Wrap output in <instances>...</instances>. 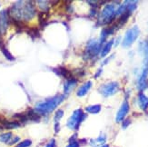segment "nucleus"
<instances>
[{"label": "nucleus", "mask_w": 148, "mask_h": 147, "mask_svg": "<svg viewBox=\"0 0 148 147\" xmlns=\"http://www.w3.org/2000/svg\"><path fill=\"white\" fill-rule=\"evenodd\" d=\"M36 14L35 5L27 1H18L13 5L8 12V16L14 21H29L33 19Z\"/></svg>", "instance_id": "1"}, {"label": "nucleus", "mask_w": 148, "mask_h": 147, "mask_svg": "<svg viewBox=\"0 0 148 147\" xmlns=\"http://www.w3.org/2000/svg\"><path fill=\"white\" fill-rule=\"evenodd\" d=\"M65 94H57L52 98L37 102L35 105V111L40 116H47L65 100Z\"/></svg>", "instance_id": "2"}, {"label": "nucleus", "mask_w": 148, "mask_h": 147, "mask_svg": "<svg viewBox=\"0 0 148 147\" xmlns=\"http://www.w3.org/2000/svg\"><path fill=\"white\" fill-rule=\"evenodd\" d=\"M116 5L114 4L106 5L99 14L98 24L101 25L111 24L114 21V19L116 17Z\"/></svg>", "instance_id": "3"}, {"label": "nucleus", "mask_w": 148, "mask_h": 147, "mask_svg": "<svg viewBox=\"0 0 148 147\" xmlns=\"http://www.w3.org/2000/svg\"><path fill=\"white\" fill-rule=\"evenodd\" d=\"M86 118V114L84 113L81 108H78L74 111L72 116H70L66 122V126L71 130H77L83 121Z\"/></svg>", "instance_id": "4"}, {"label": "nucleus", "mask_w": 148, "mask_h": 147, "mask_svg": "<svg viewBox=\"0 0 148 147\" xmlns=\"http://www.w3.org/2000/svg\"><path fill=\"white\" fill-rule=\"evenodd\" d=\"M140 35V29L137 25H134L133 27L129 28L125 34V36L123 38L121 44L124 48L130 47L132 44L136 41Z\"/></svg>", "instance_id": "5"}, {"label": "nucleus", "mask_w": 148, "mask_h": 147, "mask_svg": "<svg viewBox=\"0 0 148 147\" xmlns=\"http://www.w3.org/2000/svg\"><path fill=\"white\" fill-rule=\"evenodd\" d=\"M120 90V85L118 82H109L106 84L102 85L98 88V92L103 95L104 97H109L117 94Z\"/></svg>", "instance_id": "6"}, {"label": "nucleus", "mask_w": 148, "mask_h": 147, "mask_svg": "<svg viewBox=\"0 0 148 147\" xmlns=\"http://www.w3.org/2000/svg\"><path fill=\"white\" fill-rule=\"evenodd\" d=\"M103 46L99 43L98 40L92 39L90 40L87 44H86V59H91L94 58L96 55H98L101 52Z\"/></svg>", "instance_id": "7"}, {"label": "nucleus", "mask_w": 148, "mask_h": 147, "mask_svg": "<svg viewBox=\"0 0 148 147\" xmlns=\"http://www.w3.org/2000/svg\"><path fill=\"white\" fill-rule=\"evenodd\" d=\"M148 86V64L145 65L141 75L137 79V88L140 92H143Z\"/></svg>", "instance_id": "8"}, {"label": "nucleus", "mask_w": 148, "mask_h": 147, "mask_svg": "<svg viewBox=\"0 0 148 147\" xmlns=\"http://www.w3.org/2000/svg\"><path fill=\"white\" fill-rule=\"evenodd\" d=\"M130 110V105L128 103L127 100H125L123 103H122L119 110L116 113V116H115V122L116 123H122L123 121L125 119L127 113H129Z\"/></svg>", "instance_id": "9"}, {"label": "nucleus", "mask_w": 148, "mask_h": 147, "mask_svg": "<svg viewBox=\"0 0 148 147\" xmlns=\"http://www.w3.org/2000/svg\"><path fill=\"white\" fill-rule=\"evenodd\" d=\"M9 25V16L8 12L6 10H3L0 12V32L2 35L6 33V30Z\"/></svg>", "instance_id": "10"}, {"label": "nucleus", "mask_w": 148, "mask_h": 147, "mask_svg": "<svg viewBox=\"0 0 148 147\" xmlns=\"http://www.w3.org/2000/svg\"><path fill=\"white\" fill-rule=\"evenodd\" d=\"M138 51L141 55L143 56L145 65L148 64V40H144L139 43Z\"/></svg>", "instance_id": "11"}, {"label": "nucleus", "mask_w": 148, "mask_h": 147, "mask_svg": "<svg viewBox=\"0 0 148 147\" xmlns=\"http://www.w3.org/2000/svg\"><path fill=\"white\" fill-rule=\"evenodd\" d=\"M93 86V82L92 81H87L77 89V92H76V95L78 97H83L86 95L88 94V92L90 91V89L92 88Z\"/></svg>", "instance_id": "12"}, {"label": "nucleus", "mask_w": 148, "mask_h": 147, "mask_svg": "<svg viewBox=\"0 0 148 147\" xmlns=\"http://www.w3.org/2000/svg\"><path fill=\"white\" fill-rule=\"evenodd\" d=\"M76 85H77V80L75 78L67 79L65 83V85H64V94H70L74 90V88L76 86Z\"/></svg>", "instance_id": "13"}, {"label": "nucleus", "mask_w": 148, "mask_h": 147, "mask_svg": "<svg viewBox=\"0 0 148 147\" xmlns=\"http://www.w3.org/2000/svg\"><path fill=\"white\" fill-rule=\"evenodd\" d=\"M137 102L139 107L143 111H146L148 109V96H146L143 92H139L137 96Z\"/></svg>", "instance_id": "14"}, {"label": "nucleus", "mask_w": 148, "mask_h": 147, "mask_svg": "<svg viewBox=\"0 0 148 147\" xmlns=\"http://www.w3.org/2000/svg\"><path fill=\"white\" fill-rule=\"evenodd\" d=\"M106 135L105 133H101V135L95 139H91L90 140V145L92 147H98V146H101L103 144H105L106 142Z\"/></svg>", "instance_id": "15"}, {"label": "nucleus", "mask_w": 148, "mask_h": 147, "mask_svg": "<svg viewBox=\"0 0 148 147\" xmlns=\"http://www.w3.org/2000/svg\"><path fill=\"white\" fill-rule=\"evenodd\" d=\"M3 129H8V130H12V129H16L18 127H20V123L18 121H8L5 120L3 124H1Z\"/></svg>", "instance_id": "16"}, {"label": "nucleus", "mask_w": 148, "mask_h": 147, "mask_svg": "<svg viewBox=\"0 0 148 147\" xmlns=\"http://www.w3.org/2000/svg\"><path fill=\"white\" fill-rule=\"evenodd\" d=\"M114 41V39H111L103 46V47L101 49V52H100V57H103V58H104V57H106L109 54V52H110L113 47Z\"/></svg>", "instance_id": "17"}, {"label": "nucleus", "mask_w": 148, "mask_h": 147, "mask_svg": "<svg viewBox=\"0 0 148 147\" xmlns=\"http://www.w3.org/2000/svg\"><path fill=\"white\" fill-rule=\"evenodd\" d=\"M86 112L87 113H91V114H97L101 112L102 110V106L101 105H88L86 107Z\"/></svg>", "instance_id": "18"}, {"label": "nucleus", "mask_w": 148, "mask_h": 147, "mask_svg": "<svg viewBox=\"0 0 148 147\" xmlns=\"http://www.w3.org/2000/svg\"><path fill=\"white\" fill-rule=\"evenodd\" d=\"M12 136H13V133L11 132H6L4 133H1V135H0V142L8 144V143L10 141Z\"/></svg>", "instance_id": "19"}, {"label": "nucleus", "mask_w": 148, "mask_h": 147, "mask_svg": "<svg viewBox=\"0 0 148 147\" xmlns=\"http://www.w3.org/2000/svg\"><path fill=\"white\" fill-rule=\"evenodd\" d=\"M1 51H2V53H3V55H5V57L8 60H9V61H14L15 60V57L13 56L12 55H11V53L9 52V51L6 49L5 46H3L2 48H1Z\"/></svg>", "instance_id": "20"}, {"label": "nucleus", "mask_w": 148, "mask_h": 147, "mask_svg": "<svg viewBox=\"0 0 148 147\" xmlns=\"http://www.w3.org/2000/svg\"><path fill=\"white\" fill-rule=\"evenodd\" d=\"M63 116H64V111H63L62 109L56 110V113H55V116H54L55 123H59V121L62 119Z\"/></svg>", "instance_id": "21"}, {"label": "nucleus", "mask_w": 148, "mask_h": 147, "mask_svg": "<svg viewBox=\"0 0 148 147\" xmlns=\"http://www.w3.org/2000/svg\"><path fill=\"white\" fill-rule=\"evenodd\" d=\"M38 4V6L43 10V12H47L49 6H48V2L47 1H37L36 2Z\"/></svg>", "instance_id": "22"}, {"label": "nucleus", "mask_w": 148, "mask_h": 147, "mask_svg": "<svg viewBox=\"0 0 148 147\" xmlns=\"http://www.w3.org/2000/svg\"><path fill=\"white\" fill-rule=\"evenodd\" d=\"M32 144V141L29 139H25L22 142H19L16 147H30Z\"/></svg>", "instance_id": "23"}, {"label": "nucleus", "mask_w": 148, "mask_h": 147, "mask_svg": "<svg viewBox=\"0 0 148 147\" xmlns=\"http://www.w3.org/2000/svg\"><path fill=\"white\" fill-rule=\"evenodd\" d=\"M19 142H20V137L17 135H13L12 138L10 139V141L8 143V145H14L18 144Z\"/></svg>", "instance_id": "24"}, {"label": "nucleus", "mask_w": 148, "mask_h": 147, "mask_svg": "<svg viewBox=\"0 0 148 147\" xmlns=\"http://www.w3.org/2000/svg\"><path fill=\"white\" fill-rule=\"evenodd\" d=\"M130 124H131V119H129V118L125 119L123 122H122V128H123V129H126Z\"/></svg>", "instance_id": "25"}, {"label": "nucleus", "mask_w": 148, "mask_h": 147, "mask_svg": "<svg viewBox=\"0 0 148 147\" xmlns=\"http://www.w3.org/2000/svg\"><path fill=\"white\" fill-rule=\"evenodd\" d=\"M66 147H80V142L77 141V140L69 142V144L66 145Z\"/></svg>", "instance_id": "26"}, {"label": "nucleus", "mask_w": 148, "mask_h": 147, "mask_svg": "<svg viewBox=\"0 0 148 147\" xmlns=\"http://www.w3.org/2000/svg\"><path fill=\"white\" fill-rule=\"evenodd\" d=\"M56 139H51L50 141L46 144L45 147H56Z\"/></svg>", "instance_id": "27"}, {"label": "nucleus", "mask_w": 148, "mask_h": 147, "mask_svg": "<svg viewBox=\"0 0 148 147\" xmlns=\"http://www.w3.org/2000/svg\"><path fill=\"white\" fill-rule=\"evenodd\" d=\"M114 55H110V56H109V57H107L106 59H105L104 61H103V64H102V65H103V66L106 65V64H108V62L110 61V60H111L112 58H114Z\"/></svg>", "instance_id": "28"}, {"label": "nucleus", "mask_w": 148, "mask_h": 147, "mask_svg": "<svg viewBox=\"0 0 148 147\" xmlns=\"http://www.w3.org/2000/svg\"><path fill=\"white\" fill-rule=\"evenodd\" d=\"M60 131V124L59 123H55V132L57 133Z\"/></svg>", "instance_id": "29"}, {"label": "nucleus", "mask_w": 148, "mask_h": 147, "mask_svg": "<svg viewBox=\"0 0 148 147\" xmlns=\"http://www.w3.org/2000/svg\"><path fill=\"white\" fill-rule=\"evenodd\" d=\"M4 46V41H3V37H2V34L0 32V49Z\"/></svg>", "instance_id": "30"}, {"label": "nucleus", "mask_w": 148, "mask_h": 147, "mask_svg": "<svg viewBox=\"0 0 148 147\" xmlns=\"http://www.w3.org/2000/svg\"><path fill=\"white\" fill-rule=\"evenodd\" d=\"M102 72H103V69H101V68H100V69H98V71L96 72V74L95 75L94 77H95V78H98V76L102 74Z\"/></svg>", "instance_id": "31"}, {"label": "nucleus", "mask_w": 148, "mask_h": 147, "mask_svg": "<svg viewBox=\"0 0 148 147\" xmlns=\"http://www.w3.org/2000/svg\"><path fill=\"white\" fill-rule=\"evenodd\" d=\"M99 147H109V144H103V145H101V146H99Z\"/></svg>", "instance_id": "32"}]
</instances>
